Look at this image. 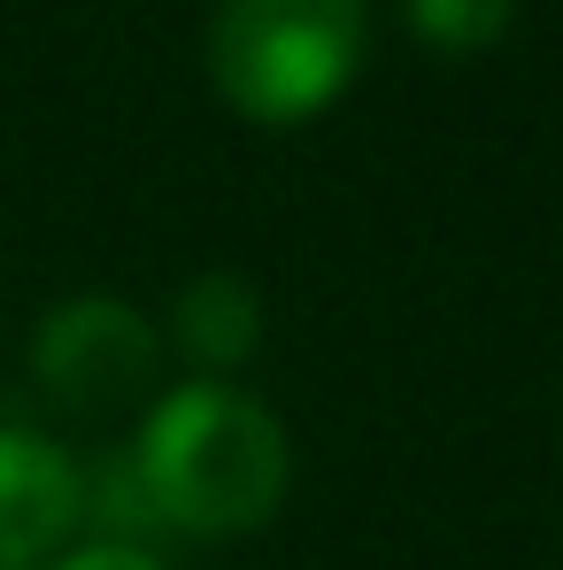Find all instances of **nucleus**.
Here are the masks:
<instances>
[{
  "mask_svg": "<svg viewBox=\"0 0 563 570\" xmlns=\"http://www.w3.org/2000/svg\"><path fill=\"white\" fill-rule=\"evenodd\" d=\"M47 570H163L155 548H116V540H70Z\"/></svg>",
  "mask_w": 563,
  "mask_h": 570,
  "instance_id": "obj_7",
  "label": "nucleus"
},
{
  "mask_svg": "<svg viewBox=\"0 0 563 570\" xmlns=\"http://www.w3.org/2000/svg\"><path fill=\"white\" fill-rule=\"evenodd\" d=\"M132 463L147 478L163 540H247L285 509L293 485L285 424L255 393L208 379H186L147 401Z\"/></svg>",
  "mask_w": 563,
  "mask_h": 570,
  "instance_id": "obj_1",
  "label": "nucleus"
},
{
  "mask_svg": "<svg viewBox=\"0 0 563 570\" xmlns=\"http://www.w3.org/2000/svg\"><path fill=\"white\" fill-rule=\"evenodd\" d=\"M155 371H163V340L116 293H70L31 332V379L78 416H108V409L147 401Z\"/></svg>",
  "mask_w": 563,
  "mask_h": 570,
  "instance_id": "obj_3",
  "label": "nucleus"
},
{
  "mask_svg": "<svg viewBox=\"0 0 563 570\" xmlns=\"http://www.w3.org/2000/svg\"><path fill=\"white\" fill-rule=\"evenodd\" d=\"M86 532V463L47 432L0 424V570H47Z\"/></svg>",
  "mask_w": 563,
  "mask_h": 570,
  "instance_id": "obj_4",
  "label": "nucleus"
},
{
  "mask_svg": "<svg viewBox=\"0 0 563 570\" xmlns=\"http://www.w3.org/2000/svg\"><path fill=\"white\" fill-rule=\"evenodd\" d=\"M401 16L433 55H486L509 31L517 0H401Z\"/></svg>",
  "mask_w": 563,
  "mask_h": 570,
  "instance_id": "obj_6",
  "label": "nucleus"
},
{
  "mask_svg": "<svg viewBox=\"0 0 563 570\" xmlns=\"http://www.w3.org/2000/svg\"><path fill=\"white\" fill-rule=\"evenodd\" d=\"M171 347L208 385H232L263 355V293L247 271H201L171 301Z\"/></svg>",
  "mask_w": 563,
  "mask_h": 570,
  "instance_id": "obj_5",
  "label": "nucleus"
},
{
  "mask_svg": "<svg viewBox=\"0 0 563 570\" xmlns=\"http://www.w3.org/2000/svg\"><path fill=\"white\" fill-rule=\"evenodd\" d=\"M371 47L363 0H216L208 8V86L232 116L293 131L356 86Z\"/></svg>",
  "mask_w": 563,
  "mask_h": 570,
  "instance_id": "obj_2",
  "label": "nucleus"
}]
</instances>
